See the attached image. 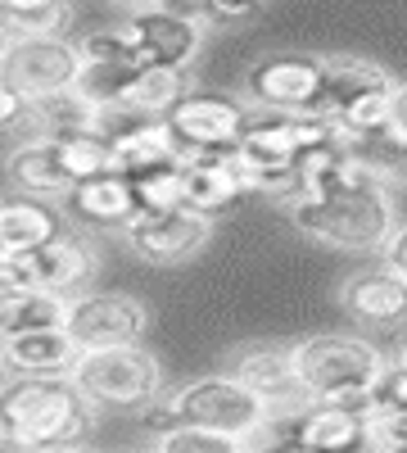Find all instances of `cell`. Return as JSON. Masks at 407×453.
Wrapping results in <instances>:
<instances>
[{
  "instance_id": "26",
  "label": "cell",
  "mask_w": 407,
  "mask_h": 453,
  "mask_svg": "<svg viewBox=\"0 0 407 453\" xmlns=\"http://www.w3.org/2000/svg\"><path fill=\"white\" fill-rule=\"evenodd\" d=\"M123 181H127V191L136 200V213H172V209H181V159L123 173Z\"/></svg>"
},
{
  "instance_id": "3",
  "label": "cell",
  "mask_w": 407,
  "mask_h": 453,
  "mask_svg": "<svg viewBox=\"0 0 407 453\" xmlns=\"http://www.w3.org/2000/svg\"><path fill=\"white\" fill-rule=\"evenodd\" d=\"M290 367L308 403H353L366 408L389 372V358L362 335L349 331H326L290 345Z\"/></svg>"
},
{
  "instance_id": "14",
  "label": "cell",
  "mask_w": 407,
  "mask_h": 453,
  "mask_svg": "<svg viewBox=\"0 0 407 453\" xmlns=\"http://www.w3.org/2000/svg\"><path fill=\"white\" fill-rule=\"evenodd\" d=\"M366 408L308 403L299 418H294V440L313 453H366Z\"/></svg>"
},
{
  "instance_id": "16",
  "label": "cell",
  "mask_w": 407,
  "mask_h": 453,
  "mask_svg": "<svg viewBox=\"0 0 407 453\" xmlns=\"http://www.w3.org/2000/svg\"><path fill=\"white\" fill-rule=\"evenodd\" d=\"M245 196V181L231 168L227 155H195L181 159V209L200 213V218H217L222 209H231Z\"/></svg>"
},
{
  "instance_id": "39",
  "label": "cell",
  "mask_w": 407,
  "mask_h": 453,
  "mask_svg": "<svg viewBox=\"0 0 407 453\" xmlns=\"http://www.w3.org/2000/svg\"><path fill=\"white\" fill-rule=\"evenodd\" d=\"M0 372H5V349H0Z\"/></svg>"
},
{
  "instance_id": "15",
  "label": "cell",
  "mask_w": 407,
  "mask_h": 453,
  "mask_svg": "<svg viewBox=\"0 0 407 453\" xmlns=\"http://www.w3.org/2000/svg\"><path fill=\"white\" fill-rule=\"evenodd\" d=\"M398 78L376 64V59H362V55H326L321 59V104L317 113L321 119H335V113L362 96H381V91H394Z\"/></svg>"
},
{
  "instance_id": "23",
  "label": "cell",
  "mask_w": 407,
  "mask_h": 453,
  "mask_svg": "<svg viewBox=\"0 0 407 453\" xmlns=\"http://www.w3.org/2000/svg\"><path fill=\"white\" fill-rule=\"evenodd\" d=\"M59 236V218L50 204L27 200V196H10L0 200V250H41Z\"/></svg>"
},
{
  "instance_id": "30",
  "label": "cell",
  "mask_w": 407,
  "mask_h": 453,
  "mask_svg": "<svg viewBox=\"0 0 407 453\" xmlns=\"http://www.w3.org/2000/svg\"><path fill=\"white\" fill-rule=\"evenodd\" d=\"M19 290H36L32 254H23V250H0V295H19Z\"/></svg>"
},
{
  "instance_id": "20",
  "label": "cell",
  "mask_w": 407,
  "mask_h": 453,
  "mask_svg": "<svg viewBox=\"0 0 407 453\" xmlns=\"http://www.w3.org/2000/svg\"><path fill=\"white\" fill-rule=\"evenodd\" d=\"M72 19L68 0H0V42H64Z\"/></svg>"
},
{
  "instance_id": "25",
  "label": "cell",
  "mask_w": 407,
  "mask_h": 453,
  "mask_svg": "<svg viewBox=\"0 0 407 453\" xmlns=\"http://www.w3.org/2000/svg\"><path fill=\"white\" fill-rule=\"evenodd\" d=\"M46 141H55L59 168L68 173L72 186L95 181V177H104V173H118L114 145H109L100 132H68V136H46Z\"/></svg>"
},
{
  "instance_id": "2",
  "label": "cell",
  "mask_w": 407,
  "mask_h": 453,
  "mask_svg": "<svg viewBox=\"0 0 407 453\" xmlns=\"http://www.w3.org/2000/svg\"><path fill=\"white\" fill-rule=\"evenodd\" d=\"M91 403L68 376H14L0 386V435L23 453L78 444L91 426Z\"/></svg>"
},
{
  "instance_id": "18",
  "label": "cell",
  "mask_w": 407,
  "mask_h": 453,
  "mask_svg": "<svg viewBox=\"0 0 407 453\" xmlns=\"http://www.w3.org/2000/svg\"><path fill=\"white\" fill-rule=\"evenodd\" d=\"M5 177H10V186H19V196H27V200H64L72 191L68 173L59 168L55 141H46V136H32V141L14 145L10 159H5Z\"/></svg>"
},
{
  "instance_id": "1",
  "label": "cell",
  "mask_w": 407,
  "mask_h": 453,
  "mask_svg": "<svg viewBox=\"0 0 407 453\" xmlns=\"http://www.w3.org/2000/svg\"><path fill=\"white\" fill-rule=\"evenodd\" d=\"M394 173L366 155L353 150L344 164V181L335 196L321 200H285L290 204V222L299 232L326 250L340 254H381L389 245V236L398 232V209H394Z\"/></svg>"
},
{
  "instance_id": "38",
  "label": "cell",
  "mask_w": 407,
  "mask_h": 453,
  "mask_svg": "<svg viewBox=\"0 0 407 453\" xmlns=\"http://www.w3.org/2000/svg\"><path fill=\"white\" fill-rule=\"evenodd\" d=\"M398 367H407V340H403V349H398V358H394Z\"/></svg>"
},
{
  "instance_id": "27",
  "label": "cell",
  "mask_w": 407,
  "mask_h": 453,
  "mask_svg": "<svg viewBox=\"0 0 407 453\" xmlns=\"http://www.w3.org/2000/svg\"><path fill=\"white\" fill-rule=\"evenodd\" d=\"M78 59L82 64H109V68H132V73L150 68L145 55H140V46L127 36V27H109V32L82 36V42H78Z\"/></svg>"
},
{
  "instance_id": "7",
  "label": "cell",
  "mask_w": 407,
  "mask_h": 453,
  "mask_svg": "<svg viewBox=\"0 0 407 453\" xmlns=\"http://www.w3.org/2000/svg\"><path fill=\"white\" fill-rule=\"evenodd\" d=\"M245 123H249V104L236 100V96H222V91H191L163 119L181 159L231 155L245 136Z\"/></svg>"
},
{
  "instance_id": "32",
  "label": "cell",
  "mask_w": 407,
  "mask_h": 453,
  "mask_svg": "<svg viewBox=\"0 0 407 453\" xmlns=\"http://www.w3.org/2000/svg\"><path fill=\"white\" fill-rule=\"evenodd\" d=\"M195 14L208 32V27H222V23H253L258 14H263V5H227V0H213V5H200Z\"/></svg>"
},
{
  "instance_id": "37",
  "label": "cell",
  "mask_w": 407,
  "mask_h": 453,
  "mask_svg": "<svg viewBox=\"0 0 407 453\" xmlns=\"http://www.w3.org/2000/svg\"><path fill=\"white\" fill-rule=\"evenodd\" d=\"M50 453H91V449H78V444H68V449H50Z\"/></svg>"
},
{
  "instance_id": "4",
  "label": "cell",
  "mask_w": 407,
  "mask_h": 453,
  "mask_svg": "<svg viewBox=\"0 0 407 453\" xmlns=\"http://www.w3.org/2000/svg\"><path fill=\"white\" fill-rule=\"evenodd\" d=\"M145 426L155 435L191 426V431H213V435H231V440H258L272 426V408L263 399H253L245 386H236L227 372L222 376H200L186 381L177 395L155 399L145 408Z\"/></svg>"
},
{
  "instance_id": "22",
  "label": "cell",
  "mask_w": 407,
  "mask_h": 453,
  "mask_svg": "<svg viewBox=\"0 0 407 453\" xmlns=\"http://www.w3.org/2000/svg\"><path fill=\"white\" fill-rule=\"evenodd\" d=\"M191 96V82L186 73L177 68H140L132 87L123 91V113H132V119H145V123H163L168 113Z\"/></svg>"
},
{
  "instance_id": "12",
  "label": "cell",
  "mask_w": 407,
  "mask_h": 453,
  "mask_svg": "<svg viewBox=\"0 0 407 453\" xmlns=\"http://www.w3.org/2000/svg\"><path fill=\"white\" fill-rule=\"evenodd\" d=\"M127 245L136 258L155 263V268H168V263H186L195 258L208 236H213V222L186 209H172V213H136L127 222Z\"/></svg>"
},
{
  "instance_id": "29",
  "label": "cell",
  "mask_w": 407,
  "mask_h": 453,
  "mask_svg": "<svg viewBox=\"0 0 407 453\" xmlns=\"http://www.w3.org/2000/svg\"><path fill=\"white\" fill-rule=\"evenodd\" d=\"M366 453H407V412L366 408Z\"/></svg>"
},
{
  "instance_id": "33",
  "label": "cell",
  "mask_w": 407,
  "mask_h": 453,
  "mask_svg": "<svg viewBox=\"0 0 407 453\" xmlns=\"http://www.w3.org/2000/svg\"><path fill=\"white\" fill-rule=\"evenodd\" d=\"M385 145L403 150L407 155V82L394 87V100H389V127H385Z\"/></svg>"
},
{
  "instance_id": "24",
  "label": "cell",
  "mask_w": 407,
  "mask_h": 453,
  "mask_svg": "<svg viewBox=\"0 0 407 453\" xmlns=\"http://www.w3.org/2000/svg\"><path fill=\"white\" fill-rule=\"evenodd\" d=\"M32 331H64V299L46 290L0 295V340L32 335Z\"/></svg>"
},
{
  "instance_id": "8",
  "label": "cell",
  "mask_w": 407,
  "mask_h": 453,
  "mask_svg": "<svg viewBox=\"0 0 407 453\" xmlns=\"http://www.w3.org/2000/svg\"><path fill=\"white\" fill-rule=\"evenodd\" d=\"M245 104L258 113H317L321 59L299 50H276L253 59L245 73Z\"/></svg>"
},
{
  "instance_id": "28",
  "label": "cell",
  "mask_w": 407,
  "mask_h": 453,
  "mask_svg": "<svg viewBox=\"0 0 407 453\" xmlns=\"http://www.w3.org/2000/svg\"><path fill=\"white\" fill-rule=\"evenodd\" d=\"M155 453H253L249 440H231V435H213V431H191V426H177L163 431Z\"/></svg>"
},
{
  "instance_id": "9",
  "label": "cell",
  "mask_w": 407,
  "mask_h": 453,
  "mask_svg": "<svg viewBox=\"0 0 407 453\" xmlns=\"http://www.w3.org/2000/svg\"><path fill=\"white\" fill-rule=\"evenodd\" d=\"M78 46L72 42H5L0 50V78H5L27 104L68 96L78 82Z\"/></svg>"
},
{
  "instance_id": "6",
  "label": "cell",
  "mask_w": 407,
  "mask_h": 453,
  "mask_svg": "<svg viewBox=\"0 0 407 453\" xmlns=\"http://www.w3.org/2000/svg\"><path fill=\"white\" fill-rule=\"evenodd\" d=\"M150 331V309L136 295L123 290H82L64 299V335L87 349H118V345H140Z\"/></svg>"
},
{
  "instance_id": "11",
  "label": "cell",
  "mask_w": 407,
  "mask_h": 453,
  "mask_svg": "<svg viewBox=\"0 0 407 453\" xmlns=\"http://www.w3.org/2000/svg\"><path fill=\"white\" fill-rule=\"evenodd\" d=\"M227 376L272 408V422L276 418H299V412L308 408L299 381H294L290 349H281V345H245V349H236L227 358Z\"/></svg>"
},
{
  "instance_id": "5",
  "label": "cell",
  "mask_w": 407,
  "mask_h": 453,
  "mask_svg": "<svg viewBox=\"0 0 407 453\" xmlns=\"http://www.w3.org/2000/svg\"><path fill=\"white\" fill-rule=\"evenodd\" d=\"M68 381L91 408H150L163 390V363L145 345L87 349L72 363Z\"/></svg>"
},
{
  "instance_id": "41",
  "label": "cell",
  "mask_w": 407,
  "mask_h": 453,
  "mask_svg": "<svg viewBox=\"0 0 407 453\" xmlns=\"http://www.w3.org/2000/svg\"><path fill=\"white\" fill-rule=\"evenodd\" d=\"M150 453H155V449H150Z\"/></svg>"
},
{
  "instance_id": "31",
  "label": "cell",
  "mask_w": 407,
  "mask_h": 453,
  "mask_svg": "<svg viewBox=\"0 0 407 453\" xmlns=\"http://www.w3.org/2000/svg\"><path fill=\"white\" fill-rule=\"evenodd\" d=\"M376 408H394V412H407V367L389 363V372L381 376V386L372 395Z\"/></svg>"
},
{
  "instance_id": "35",
  "label": "cell",
  "mask_w": 407,
  "mask_h": 453,
  "mask_svg": "<svg viewBox=\"0 0 407 453\" xmlns=\"http://www.w3.org/2000/svg\"><path fill=\"white\" fill-rule=\"evenodd\" d=\"M381 254H385V258H381L385 268H389L394 277H403V281H407V222H398V232L389 236V245H385Z\"/></svg>"
},
{
  "instance_id": "17",
  "label": "cell",
  "mask_w": 407,
  "mask_h": 453,
  "mask_svg": "<svg viewBox=\"0 0 407 453\" xmlns=\"http://www.w3.org/2000/svg\"><path fill=\"white\" fill-rule=\"evenodd\" d=\"M32 268H36V290H46L55 299H72L95 277V250L82 236L59 232L50 245L32 250Z\"/></svg>"
},
{
  "instance_id": "10",
  "label": "cell",
  "mask_w": 407,
  "mask_h": 453,
  "mask_svg": "<svg viewBox=\"0 0 407 453\" xmlns=\"http://www.w3.org/2000/svg\"><path fill=\"white\" fill-rule=\"evenodd\" d=\"M127 36L140 46L150 68H177L186 73L204 46V23L195 10L177 5H136L127 10Z\"/></svg>"
},
{
  "instance_id": "36",
  "label": "cell",
  "mask_w": 407,
  "mask_h": 453,
  "mask_svg": "<svg viewBox=\"0 0 407 453\" xmlns=\"http://www.w3.org/2000/svg\"><path fill=\"white\" fill-rule=\"evenodd\" d=\"M253 453H313V449H304L299 440H276V444H263V449H253Z\"/></svg>"
},
{
  "instance_id": "34",
  "label": "cell",
  "mask_w": 407,
  "mask_h": 453,
  "mask_svg": "<svg viewBox=\"0 0 407 453\" xmlns=\"http://www.w3.org/2000/svg\"><path fill=\"white\" fill-rule=\"evenodd\" d=\"M23 119H27V100H23L5 78H0V132L14 127V123H23Z\"/></svg>"
},
{
  "instance_id": "19",
  "label": "cell",
  "mask_w": 407,
  "mask_h": 453,
  "mask_svg": "<svg viewBox=\"0 0 407 453\" xmlns=\"http://www.w3.org/2000/svg\"><path fill=\"white\" fill-rule=\"evenodd\" d=\"M5 349V372L14 376H68L78 363V345L64 331H32V335H10L0 340Z\"/></svg>"
},
{
  "instance_id": "21",
  "label": "cell",
  "mask_w": 407,
  "mask_h": 453,
  "mask_svg": "<svg viewBox=\"0 0 407 453\" xmlns=\"http://www.w3.org/2000/svg\"><path fill=\"white\" fill-rule=\"evenodd\" d=\"M64 204H68L72 218H82L91 226H123V232H127V222L136 218V200L127 191L123 173H104L95 181L72 186V191L64 196Z\"/></svg>"
},
{
  "instance_id": "40",
  "label": "cell",
  "mask_w": 407,
  "mask_h": 453,
  "mask_svg": "<svg viewBox=\"0 0 407 453\" xmlns=\"http://www.w3.org/2000/svg\"><path fill=\"white\" fill-rule=\"evenodd\" d=\"M0 50H5V42H0Z\"/></svg>"
},
{
  "instance_id": "13",
  "label": "cell",
  "mask_w": 407,
  "mask_h": 453,
  "mask_svg": "<svg viewBox=\"0 0 407 453\" xmlns=\"http://www.w3.org/2000/svg\"><path fill=\"white\" fill-rule=\"evenodd\" d=\"M340 309L358 322V326H403L407 322V281L394 277L385 263L358 268L353 277L340 281Z\"/></svg>"
}]
</instances>
